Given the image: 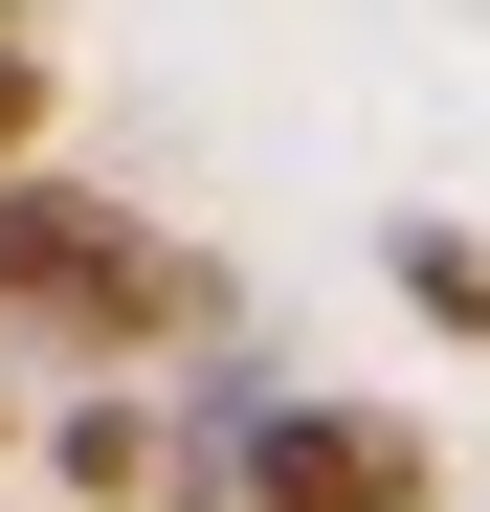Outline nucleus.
<instances>
[{"label": "nucleus", "mask_w": 490, "mask_h": 512, "mask_svg": "<svg viewBox=\"0 0 490 512\" xmlns=\"http://www.w3.org/2000/svg\"><path fill=\"white\" fill-rule=\"evenodd\" d=\"M223 512H446V468H424V423H379V401H268Z\"/></svg>", "instance_id": "obj_1"}, {"label": "nucleus", "mask_w": 490, "mask_h": 512, "mask_svg": "<svg viewBox=\"0 0 490 512\" xmlns=\"http://www.w3.org/2000/svg\"><path fill=\"white\" fill-rule=\"evenodd\" d=\"M45 468L90 490V512H134V490H179V401H134V379H67V401H45Z\"/></svg>", "instance_id": "obj_2"}, {"label": "nucleus", "mask_w": 490, "mask_h": 512, "mask_svg": "<svg viewBox=\"0 0 490 512\" xmlns=\"http://www.w3.org/2000/svg\"><path fill=\"white\" fill-rule=\"evenodd\" d=\"M379 268H401V312H424V334H468V357H490V245H468V223H401Z\"/></svg>", "instance_id": "obj_3"}, {"label": "nucleus", "mask_w": 490, "mask_h": 512, "mask_svg": "<svg viewBox=\"0 0 490 512\" xmlns=\"http://www.w3.org/2000/svg\"><path fill=\"white\" fill-rule=\"evenodd\" d=\"M45 134H67V90H45V23H0V179H45Z\"/></svg>", "instance_id": "obj_4"}, {"label": "nucleus", "mask_w": 490, "mask_h": 512, "mask_svg": "<svg viewBox=\"0 0 490 512\" xmlns=\"http://www.w3.org/2000/svg\"><path fill=\"white\" fill-rule=\"evenodd\" d=\"M0 23H23V0H0Z\"/></svg>", "instance_id": "obj_5"}, {"label": "nucleus", "mask_w": 490, "mask_h": 512, "mask_svg": "<svg viewBox=\"0 0 490 512\" xmlns=\"http://www.w3.org/2000/svg\"><path fill=\"white\" fill-rule=\"evenodd\" d=\"M0 423H23V401H0Z\"/></svg>", "instance_id": "obj_6"}]
</instances>
